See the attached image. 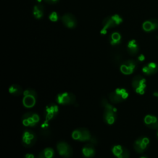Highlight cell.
Listing matches in <instances>:
<instances>
[{
  "label": "cell",
  "mask_w": 158,
  "mask_h": 158,
  "mask_svg": "<svg viewBox=\"0 0 158 158\" xmlns=\"http://www.w3.org/2000/svg\"><path fill=\"white\" fill-rule=\"evenodd\" d=\"M143 30L146 32H150L158 29V20L151 19L144 21L142 25Z\"/></svg>",
  "instance_id": "cell-16"
},
{
  "label": "cell",
  "mask_w": 158,
  "mask_h": 158,
  "mask_svg": "<svg viewBox=\"0 0 158 158\" xmlns=\"http://www.w3.org/2000/svg\"><path fill=\"white\" fill-rule=\"evenodd\" d=\"M101 105L104 107L103 118L104 122L108 125L113 124L117 118V109L106 98L101 100Z\"/></svg>",
  "instance_id": "cell-1"
},
{
  "label": "cell",
  "mask_w": 158,
  "mask_h": 158,
  "mask_svg": "<svg viewBox=\"0 0 158 158\" xmlns=\"http://www.w3.org/2000/svg\"><path fill=\"white\" fill-rule=\"evenodd\" d=\"M75 96L72 93L64 92L59 93L57 95L56 100L57 103L62 105H70L75 102Z\"/></svg>",
  "instance_id": "cell-8"
},
{
  "label": "cell",
  "mask_w": 158,
  "mask_h": 158,
  "mask_svg": "<svg viewBox=\"0 0 158 158\" xmlns=\"http://www.w3.org/2000/svg\"><path fill=\"white\" fill-rule=\"evenodd\" d=\"M9 91L12 95L14 96H20L23 93L22 87L17 84L12 85L9 88Z\"/></svg>",
  "instance_id": "cell-24"
},
{
  "label": "cell",
  "mask_w": 158,
  "mask_h": 158,
  "mask_svg": "<svg viewBox=\"0 0 158 158\" xmlns=\"http://www.w3.org/2000/svg\"><path fill=\"white\" fill-rule=\"evenodd\" d=\"M59 113V107L54 104H50L44 109L45 121L49 122L54 119Z\"/></svg>",
  "instance_id": "cell-13"
},
{
  "label": "cell",
  "mask_w": 158,
  "mask_h": 158,
  "mask_svg": "<svg viewBox=\"0 0 158 158\" xmlns=\"http://www.w3.org/2000/svg\"><path fill=\"white\" fill-rule=\"evenodd\" d=\"M112 152L117 158H129L130 157L128 149L121 145L114 146Z\"/></svg>",
  "instance_id": "cell-14"
},
{
  "label": "cell",
  "mask_w": 158,
  "mask_h": 158,
  "mask_svg": "<svg viewBox=\"0 0 158 158\" xmlns=\"http://www.w3.org/2000/svg\"><path fill=\"white\" fill-rule=\"evenodd\" d=\"M44 12V10L43 6L41 4H37L33 7V14L35 19H40L43 16Z\"/></svg>",
  "instance_id": "cell-22"
},
{
  "label": "cell",
  "mask_w": 158,
  "mask_h": 158,
  "mask_svg": "<svg viewBox=\"0 0 158 158\" xmlns=\"http://www.w3.org/2000/svg\"><path fill=\"white\" fill-rule=\"evenodd\" d=\"M46 3L49 4H56L59 1V0H44Z\"/></svg>",
  "instance_id": "cell-27"
},
{
  "label": "cell",
  "mask_w": 158,
  "mask_h": 158,
  "mask_svg": "<svg viewBox=\"0 0 158 158\" xmlns=\"http://www.w3.org/2000/svg\"><path fill=\"white\" fill-rule=\"evenodd\" d=\"M149 139L146 136H140L137 138L133 143V148L138 153H143L148 148Z\"/></svg>",
  "instance_id": "cell-11"
},
{
  "label": "cell",
  "mask_w": 158,
  "mask_h": 158,
  "mask_svg": "<svg viewBox=\"0 0 158 158\" xmlns=\"http://www.w3.org/2000/svg\"><path fill=\"white\" fill-rule=\"evenodd\" d=\"M82 154L85 158H92L95 154V149L94 144L89 143L86 144L82 149Z\"/></svg>",
  "instance_id": "cell-19"
},
{
  "label": "cell",
  "mask_w": 158,
  "mask_h": 158,
  "mask_svg": "<svg viewBox=\"0 0 158 158\" xmlns=\"http://www.w3.org/2000/svg\"><path fill=\"white\" fill-rule=\"evenodd\" d=\"M63 24L69 28H73L77 25V20L72 14H65L61 17Z\"/></svg>",
  "instance_id": "cell-15"
},
{
  "label": "cell",
  "mask_w": 158,
  "mask_h": 158,
  "mask_svg": "<svg viewBox=\"0 0 158 158\" xmlns=\"http://www.w3.org/2000/svg\"><path fill=\"white\" fill-rule=\"evenodd\" d=\"M153 94H154V96H156L157 98H158V92L157 91H155L154 93H153Z\"/></svg>",
  "instance_id": "cell-30"
},
{
  "label": "cell",
  "mask_w": 158,
  "mask_h": 158,
  "mask_svg": "<svg viewBox=\"0 0 158 158\" xmlns=\"http://www.w3.org/2000/svg\"><path fill=\"white\" fill-rule=\"evenodd\" d=\"M122 18L118 14H115L111 16L107 17L102 22L103 28L101 31V33L105 35L107 33L108 28H113L122 22Z\"/></svg>",
  "instance_id": "cell-2"
},
{
  "label": "cell",
  "mask_w": 158,
  "mask_h": 158,
  "mask_svg": "<svg viewBox=\"0 0 158 158\" xmlns=\"http://www.w3.org/2000/svg\"><path fill=\"white\" fill-rule=\"evenodd\" d=\"M54 156V149L51 148H46L38 154L37 158H53Z\"/></svg>",
  "instance_id": "cell-21"
},
{
  "label": "cell",
  "mask_w": 158,
  "mask_h": 158,
  "mask_svg": "<svg viewBox=\"0 0 158 158\" xmlns=\"http://www.w3.org/2000/svg\"><path fill=\"white\" fill-rule=\"evenodd\" d=\"M73 139L80 141H89L92 136L88 130L85 128H78L75 130L72 134Z\"/></svg>",
  "instance_id": "cell-6"
},
{
  "label": "cell",
  "mask_w": 158,
  "mask_h": 158,
  "mask_svg": "<svg viewBox=\"0 0 158 158\" xmlns=\"http://www.w3.org/2000/svg\"><path fill=\"white\" fill-rule=\"evenodd\" d=\"M128 52L132 56L136 55L139 51V45L135 40H131L128 42L127 46Z\"/></svg>",
  "instance_id": "cell-20"
},
{
  "label": "cell",
  "mask_w": 158,
  "mask_h": 158,
  "mask_svg": "<svg viewBox=\"0 0 158 158\" xmlns=\"http://www.w3.org/2000/svg\"><path fill=\"white\" fill-rule=\"evenodd\" d=\"M23 104L27 108H30L35 105L37 94L36 91L32 88H28L25 89L23 93Z\"/></svg>",
  "instance_id": "cell-4"
},
{
  "label": "cell",
  "mask_w": 158,
  "mask_h": 158,
  "mask_svg": "<svg viewBox=\"0 0 158 158\" xmlns=\"http://www.w3.org/2000/svg\"><path fill=\"white\" fill-rule=\"evenodd\" d=\"M138 60H139V61L142 62V61L144 60V59H145V57H144V56L143 54H140V55L138 57Z\"/></svg>",
  "instance_id": "cell-28"
},
{
  "label": "cell",
  "mask_w": 158,
  "mask_h": 158,
  "mask_svg": "<svg viewBox=\"0 0 158 158\" xmlns=\"http://www.w3.org/2000/svg\"><path fill=\"white\" fill-rule=\"evenodd\" d=\"M137 62L133 59H129L123 62L120 65V71L125 75L131 74L136 68Z\"/></svg>",
  "instance_id": "cell-12"
},
{
  "label": "cell",
  "mask_w": 158,
  "mask_h": 158,
  "mask_svg": "<svg viewBox=\"0 0 158 158\" xmlns=\"http://www.w3.org/2000/svg\"><path fill=\"white\" fill-rule=\"evenodd\" d=\"M156 136H157V138H158V130H157V131L156 132Z\"/></svg>",
  "instance_id": "cell-32"
},
{
  "label": "cell",
  "mask_w": 158,
  "mask_h": 158,
  "mask_svg": "<svg viewBox=\"0 0 158 158\" xmlns=\"http://www.w3.org/2000/svg\"><path fill=\"white\" fill-rule=\"evenodd\" d=\"M56 148L59 154L65 158H69L73 155V152L72 147L65 141L57 143Z\"/></svg>",
  "instance_id": "cell-10"
},
{
  "label": "cell",
  "mask_w": 158,
  "mask_h": 158,
  "mask_svg": "<svg viewBox=\"0 0 158 158\" xmlns=\"http://www.w3.org/2000/svg\"><path fill=\"white\" fill-rule=\"evenodd\" d=\"M121 39L122 36L118 32H114L112 33L110 37H109V42L111 45L112 46H115L118 45L121 42Z\"/></svg>",
  "instance_id": "cell-23"
},
{
  "label": "cell",
  "mask_w": 158,
  "mask_h": 158,
  "mask_svg": "<svg viewBox=\"0 0 158 158\" xmlns=\"http://www.w3.org/2000/svg\"><path fill=\"white\" fill-rule=\"evenodd\" d=\"M145 125L149 128L158 130V117L153 115H146L144 118Z\"/></svg>",
  "instance_id": "cell-17"
},
{
  "label": "cell",
  "mask_w": 158,
  "mask_h": 158,
  "mask_svg": "<svg viewBox=\"0 0 158 158\" xmlns=\"http://www.w3.org/2000/svg\"><path fill=\"white\" fill-rule=\"evenodd\" d=\"M39 115L34 112H26L22 118V122L23 125L27 127H35L40 122Z\"/></svg>",
  "instance_id": "cell-7"
},
{
  "label": "cell",
  "mask_w": 158,
  "mask_h": 158,
  "mask_svg": "<svg viewBox=\"0 0 158 158\" xmlns=\"http://www.w3.org/2000/svg\"><path fill=\"white\" fill-rule=\"evenodd\" d=\"M128 96V93L125 88H117L109 94V101L114 104L120 103L125 100Z\"/></svg>",
  "instance_id": "cell-3"
},
{
  "label": "cell",
  "mask_w": 158,
  "mask_h": 158,
  "mask_svg": "<svg viewBox=\"0 0 158 158\" xmlns=\"http://www.w3.org/2000/svg\"><path fill=\"white\" fill-rule=\"evenodd\" d=\"M41 134L44 136H46L50 134V129L49 126L48 125V122L45 121L42 125L41 127Z\"/></svg>",
  "instance_id": "cell-25"
},
{
  "label": "cell",
  "mask_w": 158,
  "mask_h": 158,
  "mask_svg": "<svg viewBox=\"0 0 158 158\" xmlns=\"http://www.w3.org/2000/svg\"><path fill=\"white\" fill-rule=\"evenodd\" d=\"M60 16L56 12H52L49 15V19L52 22H57Z\"/></svg>",
  "instance_id": "cell-26"
},
{
  "label": "cell",
  "mask_w": 158,
  "mask_h": 158,
  "mask_svg": "<svg viewBox=\"0 0 158 158\" xmlns=\"http://www.w3.org/2000/svg\"><path fill=\"white\" fill-rule=\"evenodd\" d=\"M36 140L37 136L35 133L29 130H25L22 138V143L25 147L30 148L33 146Z\"/></svg>",
  "instance_id": "cell-9"
},
{
  "label": "cell",
  "mask_w": 158,
  "mask_h": 158,
  "mask_svg": "<svg viewBox=\"0 0 158 158\" xmlns=\"http://www.w3.org/2000/svg\"><path fill=\"white\" fill-rule=\"evenodd\" d=\"M143 72L147 75H153L157 72L158 71V65L153 62H149L144 65V67L142 69Z\"/></svg>",
  "instance_id": "cell-18"
},
{
  "label": "cell",
  "mask_w": 158,
  "mask_h": 158,
  "mask_svg": "<svg viewBox=\"0 0 158 158\" xmlns=\"http://www.w3.org/2000/svg\"><path fill=\"white\" fill-rule=\"evenodd\" d=\"M132 87L135 91L139 94H143L146 88V79L140 75H136L132 80Z\"/></svg>",
  "instance_id": "cell-5"
},
{
  "label": "cell",
  "mask_w": 158,
  "mask_h": 158,
  "mask_svg": "<svg viewBox=\"0 0 158 158\" xmlns=\"http://www.w3.org/2000/svg\"><path fill=\"white\" fill-rule=\"evenodd\" d=\"M139 158H148V157H146V156H141V157H140Z\"/></svg>",
  "instance_id": "cell-31"
},
{
  "label": "cell",
  "mask_w": 158,
  "mask_h": 158,
  "mask_svg": "<svg viewBox=\"0 0 158 158\" xmlns=\"http://www.w3.org/2000/svg\"><path fill=\"white\" fill-rule=\"evenodd\" d=\"M25 158H35L34 156L32 154H27L25 156Z\"/></svg>",
  "instance_id": "cell-29"
}]
</instances>
